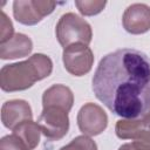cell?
<instances>
[{"label":"cell","instance_id":"obj_1","mask_svg":"<svg viewBox=\"0 0 150 150\" xmlns=\"http://www.w3.org/2000/svg\"><path fill=\"white\" fill-rule=\"evenodd\" d=\"M91 89L112 114L139 118L150 112V56L134 48L104 55L94 73Z\"/></svg>","mask_w":150,"mask_h":150},{"label":"cell","instance_id":"obj_2","mask_svg":"<svg viewBox=\"0 0 150 150\" xmlns=\"http://www.w3.org/2000/svg\"><path fill=\"white\" fill-rule=\"evenodd\" d=\"M52 71L50 57L36 53L25 61L5 64L0 70V87L6 93L22 91L30 88L36 81L48 77Z\"/></svg>","mask_w":150,"mask_h":150},{"label":"cell","instance_id":"obj_3","mask_svg":"<svg viewBox=\"0 0 150 150\" xmlns=\"http://www.w3.org/2000/svg\"><path fill=\"white\" fill-rule=\"evenodd\" d=\"M55 34L63 49L75 43H83L88 46L93 39L91 26L84 19L71 12L63 14L59 19Z\"/></svg>","mask_w":150,"mask_h":150},{"label":"cell","instance_id":"obj_4","mask_svg":"<svg viewBox=\"0 0 150 150\" xmlns=\"http://www.w3.org/2000/svg\"><path fill=\"white\" fill-rule=\"evenodd\" d=\"M38 124L46 138L59 141L69 130L68 111L59 107H43L38 118Z\"/></svg>","mask_w":150,"mask_h":150},{"label":"cell","instance_id":"obj_5","mask_svg":"<svg viewBox=\"0 0 150 150\" xmlns=\"http://www.w3.org/2000/svg\"><path fill=\"white\" fill-rule=\"evenodd\" d=\"M55 7V1L15 0L13 2V15L18 22L26 26H33L53 13Z\"/></svg>","mask_w":150,"mask_h":150},{"label":"cell","instance_id":"obj_6","mask_svg":"<svg viewBox=\"0 0 150 150\" xmlns=\"http://www.w3.org/2000/svg\"><path fill=\"white\" fill-rule=\"evenodd\" d=\"M115 132L118 138L131 139L146 150H150V114L132 120L116 122Z\"/></svg>","mask_w":150,"mask_h":150},{"label":"cell","instance_id":"obj_7","mask_svg":"<svg viewBox=\"0 0 150 150\" xmlns=\"http://www.w3.org/2000/svg\"><path fill=\"white\" fill-rule=\"evenodd\" d=\"M62 61L69 74L74 76H83L93 68L94 54L87 45L75 43L63 49Z\"/></svg>","mask_w":150,"mask_h":150},{"label":"cell","instance_id":"obj_8","mask_svg":"<svg viewBox=\"0 0 150 150\" xmlns=\"http://www.w3.org/2000/svg\"><path fill=\"white\" fill-rule=\"evenodd\" d=\"M77 125L80 131L87 136H97L107 129L108 116L96 103L88 102L77 112Z\"/></svg>","mask_w":150,"mask_h":150},{"label":"cell","instance_id":"obj_9","mask_svg":"<svg viewBox=\"0 0 150 150\" xmlns=\"http://www.w3.org/2000/svg\"><path fill=\"white\" fill-rule=\"evenodd\" d=\"M124 29L134 35L150 30V7L145 4H132L127 7L122 16Z\"/></svg>","mask_w":150,"mask_h":150},{"label":"cell","instance_id":"obj_10","mask_svg":"<svg viewBox=\"0 0 150 150\" xmlns=\"http://www.w3.org/2000/svg\"><path fill=\"white\" fill-rule=\"evenodd\" d=\"M32 120V108L25 100H9L1 107V122L7 129L14 130L19 124Z\"/></svg>","mask_w":150,"mask_h":150},{"label":"cell","instance_id":"obj_11","mask_svg":"<svg viewBox=\"0 0 150 150\" xmlns=\"http://www.w3.org/2000/svg\"><path fill=\"white\" fill-rule=\"evenodd\" d=\"M33 50V42L29 36L15 33L11 40L0 45V57L2 60H14L28 56Z\"/></svg>","mask_w":150,"mask_h":150},{"label":"cell","instance_id":"obj_12","mask_svg":"<svg viewBox=\"0 0 150 150\" xmlns=\"http://www.w3.org/2000/svg\"><path fill=\"white\" fill-rule=\"evenodd\" d=\"M74 104V94L71 89L64 84H53L43 91L42 108L43 107H59L66 111H70Z\"/></svg>","mask_w":150,"mask_h":150},{"label":"cell","instance_id":"obj_13","mask_svg":"<svg viewBox=\"0 0 150 150\" xmlns=\"http://www.w3.org/2000/svg\"><path fill=\"white\" fill-rule=\"evenodd\" d=\"M12 131H13L12 134L18 136L22 141V143L25 144L27 150H34L40 142L41 129H40L38 122H34L33 120L26 121V122L19 124Z\"/></svg>","mask_w":150,"mask_h":150},{"label":"cell","instance_id":"obj_14","mask_svg":"<svg viewBox=\"0 0 150 150\" xmlns=\"http://www.w3.org/2000/svg\"><path fill=\"white\" fill-rule=\"evenodd\" d=\"M107 5V1L98 0H76L75 6L79 12L84 16H93L101 13Z\"/></svg>","mask_w":150,"mask_h":150},{"label":"cell","instance_id":"obj_15","mask_svg":"<svg viewBox=\"0 0 150 150\" xmlns=\"http://www.w3.org/2000/svg\"><path fill=\"white\" fill-rule=\"evenodd\" d=\"M59 150H97V145L89 136L81 135L73 138L70 143L60 148Z\"/></svg>","mask_w":150,"mask_h":150},{"label":"cell","instance_id":"obj_16","mask_svg":"<svg viewBox=\"0 0 150 150\" xmlns=\"http://www.w3.org/2000/svg\"><path fill=\"white\" fill-rule=\"evenodd\" d=\"M14 35V27L7 14L2 11L0 19V45L11 40Z\"/></svg>","mask_w":150,"mask_h":150},{"label":"cell","instance_id":"obj_17","mask_svg":"<svg viewBox=\"0 0 150 150\" xmlns=\"http://www.w3.org/2000/svg\"><path fill=\"white\" fill-rule=\"evenodd\" d=\"M0 150H27V148L18 136L12 134L0 139Z\"/></svg>","mask_w":150,"mask_h":150},{"label":"cell","instance_id":"obj_18","mask_svg":"<svg viewBox=\"0 0 150 150\" xmlns=\"http://www.w3.org/2000/svg\"><path fill=\"white\" fill-rule=\"evenodd\" d=\"M118 150H146V149H144L136 142H131V143H125V144L121 145L118 148Z\"/></svg>","mask_w":150,"mask_h":150},{"label":"cell","instance_id":"obj_19","mask_svg":"<svg viewBox=\"0 0 150 150\" xmlns=\"http://www.w3.org/2000/svg\"><path fill=\"white\" fill-rule=\"evenodd\" d=\"M149 114H150V112H149Z\"/></svg>","mask_w":150,"mask_h":150}]
</instances>
